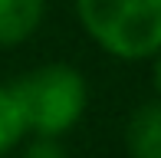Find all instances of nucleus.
I'll list each match as a JSON object with an SVG mask.
<instances>
[{"label":"nucleus","mask_w":161,"mask_h":158,"mask_svg":"<svg viewBox=\"0 0 161 158\" xmlns=\"http://www.w3.org/2000/svg\"><path fill=\"white\" fill-rule=\"evenodd\" d=\"M23 128L36 138H59L86 112L89 86L82 73L66 63H46L23 73L10 86Z\"/></svg>","instance_id":"f257e3e1"},{"label":"nucleus","mask_w":161,"mask_h":158,"mask_svg":"<svg viewBox=\"0 0 161 158\" xmlns=\"http://www.w3.org/2000/svg\"><path fill=\"white\" fill-rule=\"evenodd\" d=\"M82 30L119 59L161 53V0H76Z\"/></svg>","instance_id":"f03ea898"},{"label":"nucleus","mask_w":161,"mask_h":158,"mask_svg":"<svg viewBox=\"0 0 161 158\" xmlns=\"http://www.w3.org/2000/svg\"><path fill=\"white\" fill-rule=\"evenodd\" d=\"M46 0H0V49L20 46L40 30Z\"/></svg>","instance_id":"7ed1b4c3"},{"label":"nucleus","mask_w":161,"mask_h":158,"mask_svg":"<svg viewBox=\"0 0 161 158\" xmlns=\"http://www.w3.org/2000/svg\"><path fill=\"white\" fill-rule=\"evenodd\" d=\"M125 145L131 158H161V102H145L131 112Z\"/></svg>","instance_id":"20e7f679"},{"label":"nucleus","mask_w":161,"mask_h":158,"mask_svg":"<svg viewBox=\"0 0 161 158\" xmlns=\"http://www.w3.org/2000/svg\"><path fill=\"white\" fill-rule=\"evenodd\" d=\"M23 135H26V128H23L17 102H13V92H10V86H0V155L10 152Z\"/></svg>","instance_id":"39448f33"},{"label":"nucleus","mask_w":161,"mask_h":158,"mask_svg":"<svg viewBox=\"0 0 161 158\" xmlns=\"http://www.w3.org/2000/svg\"><path fill=\"white\" fill-rule=\"evenodd\" d=\"M23 158H66V148L59 145V138H33Z\"/></svg>","instance_id":"423d86ee"},{"label":"nucleus","mask_w":161,"mask_h":158,"mask_svg":"<svg viewBox=\"0 0 161 158\" xmlns=\"http://www.w3.org/2000/svg\"><path fill=\"white\" fill-rule=\"evenodd\" d=\"M155 86H158V92H161V53H158V59H155Z\"/></svg>","instance_id":"0eeeda50"}]
</instances>
